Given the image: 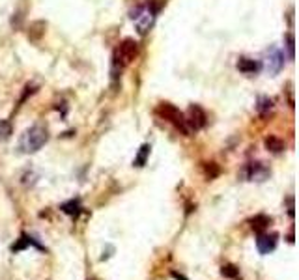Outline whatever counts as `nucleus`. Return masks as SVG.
<instances>
[{"label":"nucleus","instance_id":"1","mask_svg":"<svg viewBox=\"0 0 299 280\" xmlns=\"http://www.w3.org/2000/svg\"><path fill=\"white\" fill-rule=\"evenodd\" d=\"M49 133L47 129L42 126H34L26 129L19 138V150L22 154H36L38 150H42V146L47 142Z\"/></svg>","mask_w":299,"mask_h":280},{"label":"nucleus","instance_id":"2","mask_svg":"<svg viewBox=\"0 0 299 280\" xmlns=\"http://www.w3.org/2000/svg\"><path fill=\"white\" fill-rule=\"evenodd\" d=\"M264 68L270 75H277L284 68V52L277 47H270L264 52Z\"/></svg>","mask_w":299,"mask_h":280},{"label":"nucleus","instance_id":"3","mask_svg":"<svg viewBox=\"0 0 299 280\" xmlns=\"http://www.w3.org/2000/svg\"><path fill=\"white\" fill-rule=\"evenodd\" d=\"M157 114H159L161 118L168 120L170 124H174V126L178 127V129H182L184 133H187L186 118H184V114H182L174 105H170V103H161V105L157 106Z\"/></svg>","mask_w":299,"mask_h":280},{"label":"nucleus","instance_id":"4","mask_svg":"<svg viewBox=\"0 0 299 280\" xmlns=\"http://www.w3.org/2000/svg\"><path fill=\"white\" fill-rule=\"evenodd\" d=\"M136 54H138V45H136V42H133V40H124V42L120 43L118 50H116L114 60L120 62L122 66H126V64L133 62Z\"/></svg>","mask_w":299,"mask_h":280},{"label":"nucleus","instance_id":"5","mask_svg":"<svg viewBox=\"0 0 299 280\" xmlns=\"http://www.w3.org/2000/svg\"><path fill=\"white\" fill-rule=\"evenodd\" d=\"M154 19H156V10H152L150 6L140 8V10L136 12V15L133 14V21H135V24L140 34H146L150 28H152Z\"/></svg>","mask_w":299,"mask_h":280},{"label":"nucleus","instance_id":"6","mask_svg":"<svg viewBox=\"0 0 299 280\" xmlns=\"http://www.w3.org/2000/svg\"><path fill=\"white\" fill-rule=\"evenodd\" d=\"M206 112L202 110L198 105H192L191 108H189V116H187L186 124H189V126L192 127V129H200V127L206 126Z\"/></svg>","mask_w":299,"mask_h":280},{"label":"nucleus","instance_id":"7","mask_svg":"<svg viewBox=\"0 0 299 280\" xmlns=\"http://www.w3.org/2000/svg\"><path fill=\"white\" fill-rule=\"evenodd\" d=\"M256 246L262 254H270L277 246V236L275 234H271V236L270 234H260L256 239Z\"/></svg>","mask_w":299,"mask_h":280},{"label":"nucleus","instance_id":"8","mask_svg":"<svg viewBox=\"0 0 299 280\" xmlns=\"http://www.w3.org/2000/svg\"><path fill=\"white\" fill-rule=\"evenodd\" d=\"M266 176H268V170H266L260 162H252V164L247 166V178H249V180H258V182H262Z\"/></svg>","mask_w":299,"mask_h":280},{"label":"nucleus","instance_id":"9","mask_svg":"<svg viewBox=\"0 0 299 280\" xmlns=\"http://www.w3.org/2000/svg\"><path fill=\"white\" fill-rule=\"evenodd\" d=\"M258 62L254 60H250V58H240V62H238V70L245 73V75H250V73H256L258 71Z\"/></svg>","mask_w":299,"mask_h":280},{"label":"nucleus","instance_id":"10","mask_svg":"<svg viewBox=\"0 0 299 280\" xmlns=\"http://www.w3.org/2000/svg\"><path fill=\"white\" fill-rule=\"evenodd\" d=\"M266 148H268L270 152H273V154H280V152L284 150V142L280 138H277V136H268V138H266Z\"/></svg>","mask_w":299,"mask_h":280},{"label":"nucleus","instance_id":"11","mask_svg":"<svg viewBox=\"0 0 299 280\" xmlns=\"http://www.w3.org/2000/svg\"><path fill=\"white\" fill-rule=\"evenodd\" d=\"M271 222V218L270 217H266V215H256V217L250 220V224H252V228L256 232H262V230H266L268 228V224Z\"/></svg>","mask_w":299,"mask_h":280},{"label":"nucleus","instance_id":"12","mask_svg":"<svg viewBox=\"0 0 299 280\" xmlns=\"http://www.w3.org/2000/svg\"><path fill=\"white\" fill-rule=\"evenodd\" d=\"M271 108H273V101H271L270 98H262L260 101H258V112H260L262 116H266Z\"/></svg>","mask_w":299,"mask_h":280},{"label":"nucleus","instance_id":"13","mask_svg":"<svg viewBox=\"0 0 299 280\" xmlns=\"http://www.w3.org/2000/svg\"><path fill=\"white\" fill-rule=\"evenodd\" d=\"M148 154H150V146H148V144H144V146L140 148V152H138V155H136L135 166H142L144 162H146V159H148Z\"/></svg>","mask_w":299,"mask_h":280},{"label":"nucleus","instance_id":"14","mask_svg":"<svg viewBox=\"0 0 299 280\" xmlns=\"http://www.w3.org/2000/svg\"><path fill=\"white\" fill-rule=\"evenodd\" d=\"M10 134H12V126L4 120H0V140L10 138Z\"/></svg>","mask_w":299,"mask_h":280},{"label":"nucleus","instance_id":"15","mask_svg":"<svg viewBox=\"0 0 299 280\" xmlns=\"http://www.w3.org/2000/svg\"><path fill=\"white\" fill-rule=\"evenodd\" d=\"M221 273H222V276H230V278H236V276L240 274V271H238L234 266H222Z\"/></svg>","mask_w":299,"mask_h":280},{"label":"nucleus","instance_id":"16","mask_svg":"<svg viewBox=\"0 0 299 280\" xmlns=\"http://www.w3.org/2000/svg\"><path fill=\"white\" fill-rule=\"evenodd\" d=\"M62 210H64L66 213H70V215H73V213H77V211H78V202H70V204H66V206H62Z\"/></svg>","mask_w":299,"mask_h":280},{"label":"nucleus","instance_id":"17","mask_svg":"<svg viewBox=\"0 0 299 280\" xmlns=\"http://www.w3.org/2000/svg\"><path fill=\"white\" fill-rule=\"evenodd\" d=\"M30 243H32V241H30V239L26 238V236H22L21 241H19V245H14V252L21 250V248H24L26 245H30Z\"/></svg>","mask_w":299,"mask_h":280},{"label":"nucleus","instance_id":"18","mask_svg":"<svg viewBox=\"0 0 299 280\" xmlns=\"http://www.w3.org/2000/svg\"><path fill=\"white\" fill-rule=\"evenodd\" d=\"M286 40H288V50H290V58H294V36L288 34V36H286Z\"/></svg>","mask_w":299,"mask_h":280}]
</instances>
